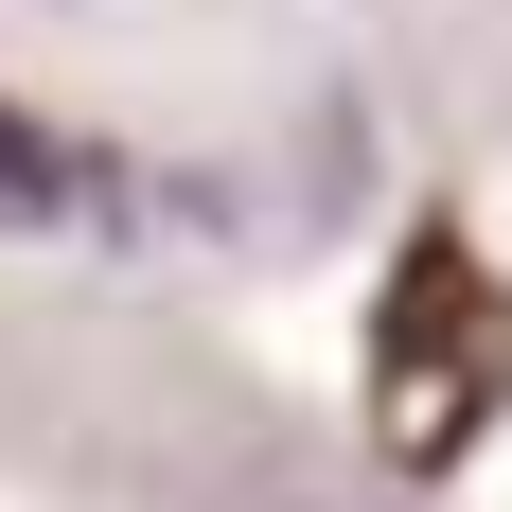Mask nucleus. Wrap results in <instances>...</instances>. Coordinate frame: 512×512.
Here are the masks:
<instances>
[{"instance_id": "f257e3e1", "label": "nucleus", "mask_w": 512, "mask_h": 512, "mask_svg": "<svg viewBox=\"0 0 512 512\" xmlns=\"http://www.w3.org/2000/svg\"><path fill=\"white\" fill-rule=\"evenodd\" d=\"M495 389H512V318L477 283V248L424 230L389 265V318H371V424H389V460H460L495 424Z\"/></svg>"}, {"instance_id": "f03ea898", "label": "nucleus", "mask_w": 512, "mask_h": 512, "mask_svg": "<svg viewBox=\"0 0 512 512\" xmlns=\"http://www.w3.org/2000/svg\"><path fill=\"white\" fill-rule=\"evenodd\" d=\"M53 195H71V177H53V142H36V124H0V230H36Z\"/></svg>"}, {"instance_id": "7ed1b4c3", "label": "nucleus", "mask_w": 512, "mask_h": 512, "mask_svg": "<svg viewBox=\"0 0 512 512\" xmlns=\"http://www.w3.org/2000/svg\"><path fill=\"white\" fill-rule=\"evenodd\" d=\"M230 512H371V495H336V477H265V495H230Z\"/></svg>"}]
</instances>
